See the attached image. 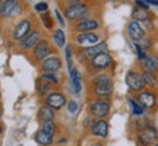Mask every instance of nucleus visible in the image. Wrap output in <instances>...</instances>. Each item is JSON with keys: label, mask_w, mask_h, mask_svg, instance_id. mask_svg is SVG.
<instances>
[{"label": "nucleus", "mask_w": 158, "mask_h": 146, "mask_svg": "<svg viewBox=\"0 0 158 146\" xmlns=\"http://www.w3.org/2000/svg\"><path fill=\"white\" fill-rule=\"evenodd\" d=\"M92 92L97 98H108L113 94V79L110 75L101 73L92 79Z\"/></svg>", "instance_id": "f257e3e1"}, {"label": "nucleus", "mask_w": 158, "mask_h": 146, "mask_svg": "<svg viewBox=\"0 0 158 146\" xmlns=\"http://www.w3.org/2000/svg\"><path fill=\"white\" fill-rule=\"evenodd\" d=\"M110 108H111V102L108 101L107 98H95V99L89 104L91 116L95 117L97 120L104 118L106 116H108Z\"/></svg>", "instance_id": "f03ea898"}, {"label": "nucleus", "mask_w": 158, "mask_h": 146, "mask_svg": "<svg viewBox=\"0 0 158 146\" xmlns=\"http://www.w3.org/2000/svg\"><path fill=\"white\" fill-rule=\"evenodd\" d=\"M124 82L129 86V89L135 91V92H141L145 88V82L142 78V73L136 72V70H129L124 76Z\"/></svg>", "instance_id": "7ed1b4c3"}, {"label": "nucleus", "mask_w": 158, "mask_h": 146, "mask_svg": "<svg viewBox=\"0 0 158 146\" xmlns=\"http://www.w3.org/2000/svg\"><path fill=\"white\" fill-rule=\"evenodd\" d=\"M44 104L48 105L50 108H53L54 111H59V110H62L63 107H66L68 98H66L64 94H62L60 91H54V92H51L50 95H47L44 98Z\"/></svg>", "instance_id": "20e7f679"}, {"label": "nucleus", "mask_w": 158, "mask_h": 146, "mask_svg": "<svg viewBox=\"0 0 158 146\" xmlns=\"http://www.w3.org/2000/svg\"><path fill=\"white\" fill-rule=\"evenodd\" d=\"M138 140L142 146H151L155 145L158 140V130L154 126H147L139 132L138 135Z\"/></svg>", "instance_id": "39448f33"}, {"label": "nucleus", "mask_w": 158, "mask_h": 146, "mask_svg": "<svg viewBox=\"0 0 158 146\" xmlns=\"http://www.w3.org/2000/svg\"><path fill=\"white\" fill-rule=\"evenodd\" d=\"M136 101L139 102V105L143 110H152V108L157 107V95L149 89L141 91L136 96Z\"/></svg>", "instance_id": "423d86ee"}, {"label": "nucleus", "mask_w": 158, "mask_h": 146, "mask_svg": "<svg viewBox=\"0 0 158 146\" xmlns=\"http://www.w3.org/2000/svg\"><path fill=\"white\" fill-rule=\"evenodd\" d=\"M22 12V5L18 0H5L0 7V13L5 18H13L18 16Z\"/></svg>", "instance_id": "0eeeda50"}, {"label": "nucleus", "mask_w": 158, "mask_h": 146, "mask_svg": "<svg viewBox=\"0 0 158 146\" xmlns=\"http://www.w3.org/2000/svg\"><path fill=\"white\" fill-rule=\"evenodd\" d=\"M111 64H113V57L110 56L107 51L97 54V56L91 60V66L95 69V70H104V69L110 67Z\"/></svg>", "instance_id": "6e6552de"}, {"label": "nucleus", "mask_w": 158, "mask_h": 146, "mask_svg": "<svg viewBox=\"0 0 158 146\" xmlns=\"http://www.w3.org/2000/svg\"><path fill=\"white\" fill-rule=\"evenodd\" d=\"M98 35L94 34V32H81V34L76 35V38H75V43L79 45V47H82V48H88V47H92V45L98 44Z\"/></svg>", "instance_id": "1a4fd4ad"}, {"label": "nucleus", "mask_w": 158, "mask_h": 146, "mask_svg": "<svg viewBox=\"0 0 158 146\" xmlns=\"http://www.w3.org/2000/svg\"><path fill=\"white\" fill-rule=\"evenodd\" d=\"M48 56H51L50 44H48V41L41 39L38 44H37V47L34 48V60L35 62L43 63Z\"/></svg>", "instance_id": "9d476101"}, {"label": "nucleus", "mask_w": 158, "mask_h": 146, "mask_svg": "<svg viewBox=\"0 0 158 146\" xmlns=\"http://www.w3.org/2000/svg\"><path fill=\"white\" fill-rule=\"evenodd\" d=\"M60 69H62V60L57 56H48L41 63L43 73H57Z\"/></svg>", "instance_id": "9b49d317"}, {"label": "nucleus", "mask_w": 158, "mask_h": 146, "mask_svg": "<svg viewBox=\"0 0 158 146\" xmlns=\"http://www.w3.org/2000/svg\"><path fill=\"white\" fill-rule=\"evenodd\" d=\"M89 12V7L86 5H78V6H70V7H66L64 10V15L69 21H76V19H81L84 18L86 13Z\"/></svg>", "instance_id": "f8f14e48"}, {"label": "nucleus", "mask_w": 158, "mask_h": 146, "mask_svg": "<svg viewBox=\"0 0 158 146\" xmlns=\"http://www.w3.org/2000/svg\"><path fill=\"white\" fill-rule=\"evenodd\" d=\"M40 41H41V32H40V31H32V32H29V34L21 41V48H22L23 51L34 50Z\"/></svg>", "instance_id": "ddd939ff"}, {"label": "nucleus", "mask_w": 158, "mask_h": 146, "mask_svg": "<svg viewBox=\"0 0 158 146\" xmlns=\"http://www.w3.org/2000/svg\"><path fill=\"white\" fill-rule=\"evenodd\" d=\"M29 31H31V22H29L28 19H23V21H21L16 25V28L13 29L12 38L15 39V41H22L29 34Z\"/></svg>", "instance_id": "4468645a"}, {"label": "nucleus", "mask_w": 158, "mask_h": 146, "mask_svg": "<svg viewBox=\"0 0 158 146\" xmlns=\"http://www.w3.org/2000/svg\"><path fill=\"white\" fill-rule=\"evenodd\" d=\"M127 34H129V37L133 39L135 43H138V41H141V39L145 38V31L142 28L141 22H138V21H132V22L129 23Z\"/></svg>", "instance_id": "2eb2a0df"}, {"label": "nucleus", "mask_w": 158, "mask_h": 146, "mask_svg": "<svg viewBox=\"0 0 158 146\" xmlns=\"http://www.w3.org/2000/svg\"><path fill=\"white\" fill-rule=\"evenodd\" d=\"M104 51H107V43L106 41H101V43H98V44L92 45V47H88V48H84L82 51V57L86 59V60H92L97 54H100V53H104Z\"/></svg>", "instance_id": "dca6fc26"}, {"label": "nucleus", "mask_w": 158, "mask_h": 146, "mask_svg": "<svg viewBox=\"0 0 158 146\" xmlns=\"http://www.w3.org/2000/svg\"><path fill=\"white\" fill-rule=\"evenodd\" d=\"M91 133L97 137H102L106 139L108 136V123L104 120V118H100V120H95L92 127H91Z\"/></svg>", "instance_id": "f3484780"}, {"label": "nucleus", "mask_w": 158, "mask_h": 146, "mask_svg": "<svg viewBox=\"0 0 158 146\" xmlns=\"http://www.w3.org/2000/svg\"><path fill=\"white\" fill-rule=\"evenodd\" d=\"M69 79H70V88H72V94L79 95L81 89H82V80H81V75L76 67L69 69Z\"/></svg>", "instance_id": "a211bd4d"}, {"label": "nucleus", "mask_w": 158, "mask_h": 146, "mask_svg": "<svg viewBox=\"0 0 158 146\" xmlns=\"http://www.w3.org/2000/svg\"><path fill=\"white\" fill-rule=\"evenodd\" d=\"M100 26V23L97 19H79V22L76 23V31L79 32H92Z\"/></svg>", "instance_id": "6ab92c4d"}, {"label": "nucleus", "mask_w": 158, "mask_h": 146, "mask_svg": "<svg viewBox=\"0 0 158 146\" xmlns=\"http://www.w3.org/2000/svg\"><path fill=\"white\" fill-rule=\"evenodd\" d=\"M34 139H35V142L41 146H50L54 143V136L45 133L44 130H41V129L34 135Z\"/></svg>", "instance_id": "aec40b11"}, {"label": "nucleus", "mask_w": 158, "mask_h": 146, "mask_svg": "<svg viewBox=\"0 0 158 146\" xmlns=\"http://www.w3.org/2000/svg\"><path fill=\"white\" fill-rule=\"evenodd\" d=\"M143 72H158V57L157 56H147V59L142 62Z\"/></svg>", "instance_id": "412c9836"}, {"label": "nucleus", "mask_w": 158, "mask_h": 146, "mask_svg": "<svg viewBox=\"0 0 158 146\" xmlns=\"http://www.w3.org/2000/svg\"><path fill=\"white\" fill-rule=\"evenodd\" d=\"M40 118L41 121H56V111L44 104L40 108Z\"/></svg>", "instance_id": "4be33fe9"}, {"label": "nucleus", "mask_w": 158, "mask_h": 146, "mask_svg": "<svg viewBox=\"0 0 158 146\" xmlns=\"http://www.w3.org/2000/svg\"><path fill=\"white\" fill-rule=\"evenodd\" d=\"M142 78H143V82H145V86H148V88H155V86H158L157 73L143 72L142 73Z\"/></svg>", "instance_id": "5701e85b"}, {"label": "nucleus", "mask_w": 158, "mask_h": 146, "mask_svg": "<svg viewBox=\"0 0 158 146\" xmlns=\"http://www.w3.org/2000/svg\"><path fill=\"white\" fill-rule=\"evenodd\" d=\"M132 18H133V21H138V22H145L149 19V15H148V10L136 7L135 10L132 12Z\"/></svg>", "instance_id": "b1692460"}, {"label": "nucleus", "mask_w": 158, "mask_h": 146, "mask_svg": "<svg viewBox=\"0 0 158 146\" xmlns=\"http://www.w3.org/2000/svg\"><path fill=\"white\" fill-rule=\"evenodd\" d=\"M53 85L48 83V82H45V80H43V79H40V86H38V94L41 96H47V95H50L51 92H54L53 91Z\"/></svg>", "instance_id": "393cba45"}, {"label": "nucleus", "mask_w": 158, "mask_h": 146, "mask_svg": "<svg viewBox=\"0 0 158 146\" xmlns=\"http://www.w3.org/2000/svg\"><path fill=\"white\" fill-rule=\"evenodd\" d=\"M53 41H54V44H56L59 48L64 47V43H66V35H64V32H63L62 29H56V31L53 32Z\"/></svg>", "instance_id": "a878e982"}, {"label": "nucleus", "mask_w": 158, "mask_h": 146, "mask_svg": "<svg viewBox=\"0 0 158 146\" xmlns=\"http://www.w3.org/2000/svg\"><path fill=\"white\" fill-rule=\"evenodd\" d=\"M127 102H129L130 108H132V114L133 116H136V117H141V116H143V108L139 105V102L136 101V99H133V98H127Z\"/></svg>", "instance_id": "bb28decb"}, {"label": "nucleus", "mask_w": 158, "mask_h": 146, "mask_svg": "<svg viewBox=\"0 0 158 146\" xmlns=\"http://www.w3.org/2000/svg\"><path fill=\"white\" fill-rule=\"evenodd\" d=\"M41 130H44L45 133L54 136L57 132V124L56 121H41Z\"/></svg>", "instance_id": "cd10ccee"}, {"label": "nucleus", "mask_w": 158, "mask_h": 146, "mask_svg": "<svg viewBox=\"0 0 158 146\" xmlns=\"http://www.w3.org/2000/svg\"><path fill=\"white\" fill-rule=\"evenodd\" d=\"M40 79H43V80H45V82L51 83L53 86H56V85H60V78L57 76V73H43Z\"/></svg>", "instance_id": "c85d7f7f"}, {"label": "nucleus", "mask_w": 158, "mask_h": 146, "mask_svg": "<svg viewBox=\"0 0 158 146\" xmlns=\"http://www.w3.org/2000/svg\"><path fill=\"white\" fill-rule=\"evenodd\" d=\"M66 107H68V111L70 112V114H76V112L79 111V104H78V101H75V99L68 101Z\"/></svg>", "instance_id": "c756f323"}, {"label": "nucleus", "mask_w": 158, "mask_h": 146, "mask_svg": "<svg viewBox=\"0 0 158 146\" xmlns=\"http://www.w3.org/2000/svg\"><path fill=\"white\" fill-rule=\"evenodd\" d=\"M37 12H40V13H45L47 12V9H48V5L45 3V2H40V3H37L34 7Z\"/></svg>", "instance_id": "7c9ffc66"}, {"label": "nucleus", "mask_w": 158, "mask_h": 146, "mask_svg": "<svg viewBox=\"0 0 158 146\" xmlns=\"http://www.w3.org/2000/svg\"><path fill=\"white\" fill-rule=\"evenodd\" d=\"M66 62H68L69 69L73 67V64H72V50H70V47H68V50H66Z\"/></svg>", "instance_id": "2f4dec72"}, {"label": "nucleus", "mask_w": 158, "mask_h": 146, "mask_svg": "<svg viewBox=\"0 0 158 146\" xmlns=\"http://www.w3.org/2000/svg\"><path fill=\"white\" fill-rule=\"evenodd\" d=\"M94 124V120H92V116H88V117L84 120V127L85 129H91Z\"/></svg>", "instance_id": "473e14b6"}, {"label": "nucleus", "mask_w": 158, "mask_h": 146, "mask_svg": "<svg viewBox=\"0 0 158 146\" xmlns=\"http://www.w3.org/2000/svg\"><path fill=\"white\" fill-rule=\"evenodd\" d=\"M135 2H136V5L139 6L141 9H145V10H147L148 6H149V5L147 3V2H145V0H135Z\"/></svg>", "instance_id": "72a5a7b5"}, {"label": "nucleus", "mask_w": 158, "mask_h": 146, "mask_svg": "<svg viewBox=\"0 0 158 146\" xmlns=\"http://www.w3.org/2000/svg\"><path fill=\"white\" fill-rule=\"evenodd\" d=\"M56 16H57V22H59V23H60V25L63 26V25H64V21H63L62 15H60V12L57 10V9H56Z\"/></svg>", "instance_id": "f704fd0d"}, {"label": "nucleus", "mask_w": 158, "mask_h": 146, "mask_svg": "<svg viewBox=\"0 0 158 146\" xmlns=\"http://www.w3.org/2000/svg\"><path fill=\"white\" fill-rule=\"evenodd\" d=\"M78 5H82V2H81V0H69L68 7H70V6H78Z\"/></svg>", "instance_id": "c9c22d12"}, {"label": "nucleus", "mask_w": 158, "mask_h": 146, "mask_svg": "<svg viewBox=\"0 0 158 146\" xmlns=\"http://www.w3.org/2000/svg\"><path fill=\"white\" fill-rule=\"evenodd\" d=\"M68 140H69V139L66 137V136H62V137H60L59 140H56V143H57V145H63V143H66Z\"/></svg>", "instance_id": "e433bc0d"}, {"label": "nucleus", "mask_w": 158, "mask_h": 146, "mask_svg": "<svg viewBox=\"0 0 158 146\" xmlns=\"http://www.w3.org/2000/svg\"><path fill=\"white\" fill-rule=\"evenodd\" d=\"M148 5H154V6H158V0H145Z\"/></svg>", "instance_id": "4c0bfd02"}, {"label": "nucleus", "mask_w": 158, "mask_h": 146, "mask_svg": "<svg viewBox=\"0 0 158 146\" xmlns=\"http://www.w3.org/2000/svg\"><path fill=\"white\" fill-rule=\"evenodd\" d=\"M154 146H158V142H157V143H155V145H154Z\"/></svg>", "instance_id": "58836bf2"}]
</instances>
